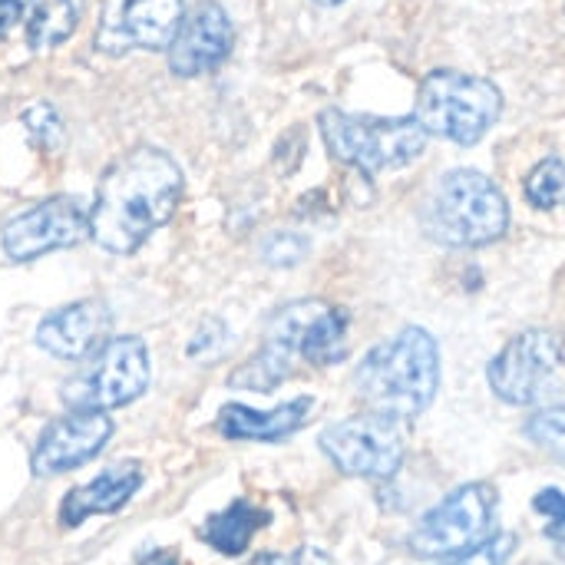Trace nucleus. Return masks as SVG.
<instances>
[{"instance_id": "nucleus-27", "label": "nucleus", "mask_w": 565, "mask_h": 565, "mask_svg": "<svg viewBox=\"0 0 565 565\" xmlns=\"http://www.w3.org/2000/svg\"><path fill=\"white\" fill-rule=\"evenodd\" d=\"M23 23V0H0V40Z\"/></svg>"}, {"instance_id": "nucleus-16", "label": "nucleus", "mask_w": 565, "mask_h": 565, "mask_svg": "<svg viewBox=\"0 0 565 565\" xmlns=\"http://www.w3.org/2000/svg\"><path fill=\"white\" fill-rule=\"evenodd\" d=\"M142 487V467L136 460H122L106 467L99 477H93L89 483L70 490L60 503V523L66 530L79 526L89 516H109L119 513Z\"/></svg>"}, {"instance_id": "nucleus-3", "label": "nucleus", "mask_w": 565, "mask_h": 565, "mask_svg": "<svg viewBox=\"0 0 565 565\" xmlns=\"http://www.w3.org/2000/svg\"><path fill=\"white\" fill-rule=\"evenodd\" d=\"M440 387V348L434 334L411 324L387 344L374 348L354 371L361 401L394 420L420 417Z\"/></svg>"}, {"instance_id": "nucleus-4", "label": "nucleus", "mask_w": 565, "mask_h": 565, "mask_svg": "<svg viewBox=\"0 0 565 565\" xmlns=\"http://www.w3.org/2000/svg\"><path fill=\"white\" fill-rule=\"evenodd\" d=\"M424 228L447 248H483L507 235L510 202L490 175L477 169H450L430 192Z\"/></svg>"}, {"instance_id": "nucleus-14", "label": "nucleus", "mask_w": 565, "mask_h": 565, "mask_svg": "<svg viewBox=\"0 0 565 565\" xmlns=\"http://www.w3.org/2000/svg\"><path fill=\"white\" fill-rule=\"evenodd\" d=\"M232 46H235V26L225 7L215 0H202L182 17L169 43V70L185 79L212 73L228 60Z\"/></svg>"}, {"instance_id": "nucleus-13", "label": "nucleus", "mask_w": 565, "mask_h": 565, "mask_svg": "<svg viewBox=\"0 0 565 565\" xmlns=\"http://www.w3.org/2000/svg\"><path fill=\"white\" fill-rule=\"evenodd\" d=\"M113 437V420L96 411H70L66 417L53 420L30 457V467L36 477H60L70 470H79L93 457L103 454V447Z\"/></svg>"}, {"instance_id": "nucleus-28", "label": "nucleus", "mask_w": 565, "mask_h": 565, "mask_svg": "<svg viewBox=\"0 0 565 565\" xmlns=\"http://www.w3.org/2000/svg\"><path fill=\"white\" fill-rule=\"evenodd\" d=\"M248 565H305L301 553H258Z\"/></svg>"}, {"instance_id": "nucleus-5", "label": "nucleus", "mask_w": 565, "mask_h": 565, "mask_svg": "<svg viewBox=\"0 0 565 565\" xmlns=\"http://www.w3.org/2000/svg\"><path fill=\"white\" fill-rule=\"evenodd\" d=\"M328 152L367 175L394 172L411 166L427 149V129L417 116H367L324 109L318 116Z\"/></svg>"}, {"instance_id": "nucleus-25", "label": "nucleus", "mask_w": 565, "mask_h": 565, "mask_svg": "<svg viewBox=\"0 0 565 565\" xmlns=\"http://www.w3.org/2000/svg\"><path fill=\"white\" fill-rule=\"evenodd\" d=\"M262 255L275 268H291V265H298L308 255V242L301 235H291V232H275V235L265 238Z\"/></svg>"}, {"instance_id": "nucleus-20", "label": "nucleus", "mask_w": 565, "mask_h": 565, "mask_svg": "<svg viewBox=\"0 0 565 565\" xmlns=\"http://www.w3.org/2000/svg\"><path fill=\"white\" fill-rule=\"evenodd\" d=\"M526 199L533 209L553 212L565 205V159H543L540 166H533V172L526 175Z\"/></svg>"}, {"instance_id": "nucleus-26", "label": "nucleus", "mask_w": 565, "mask_h": 565, "mask_svg": "<svg viewBox=\"0 0 565 565\" xmlns=\"http://www.w3.org/2000/svg\"><path fill=\"white\" fill-rule=\"evenodd\" d=\"M225 344H228V328H225V321L209 318V321H202L199 331L192 334V341H189V358H195V361L218 358V354L225 351Z\"/></svg>"}, {"instance_id": "nucleus-23", "label": "nucleus", "mask_w": 565, "mask_h": 565, "mask_svg": "<svg viewBox=\"0 0 565 565\" xmlns=\"http://www.w3.org/2000/svg\"><path fill=\"white\" fill-rule=\"evenodd\" d=\"M533 510L536 516H543V533L565 546V493L556 487H546L533 497Z\"/></svg>"}, {"instance_id": "nucleus-30", "label": "nucleus", "mask_w": 565, "mask_h": 565, "mask_svg": "<svg viewBox=\"0 0 565 565\" xmlns=\"http://www.w3.org/2000/svg\"><path fill=\"white\" fill-rule=\"evenodd\" d=\"M321 7H338V3H344V0H318Z\"/></svg>"}, {"instance_id": "nucleus-6", "label": "nucleus", "mask_w": 565, "mask_h": 565, "mask_svg": "<svg viewBox=\"0 0 565 565\" xmlns=\"http://www.w3.org/2000/svg\"><path fill=\"white\" fill-rule=\"evenodd\" d=\"M500 113L503 93L497 83L460 70H434L417 89L414 116L427 136H440L457 146H477L497 126Z\"/></svg>"}, {"instance_id": "nucleus-24", "label": "nucleus", "mask_w": 565, "mask_h": 565, "mask_svg": "<svg viewBox=\"0 0 565 565\" xmlns=\"http://www.w3.org/2000/svg\"><path fill=\"white\" fill-rule=\"evenodd\" d=\"M513 550H516V536L500 533V536H490L487 543L454 556L447 565H507L510 556H513Z\"/></svg>"}, {"instance_id": "nucleus-18", "label": "nucleus", "mask_w": 565, "mask_h": 565, "mask_svg": "<svg viewBox=\"0 0 565 565\" xmlns=\"http://www.w3.org/2000/svg\"><path fill=\"white\" fill-rule=\"evenodd\" d=\"M268 523H271L268 510L255 507L252 500H235L232 507H225L222 513L205 520L202 540L222 556H242L252 546L255 533L265 530Z\"/></svg>"}, {"instance_id": "nucleus-17", "label": "nucleus", "mask_w": 565, "mask_h": 565, "mask_svg": "<svg viewBox=\"0 0 565 565\" xmlns=\"http://www.w3.org/2000/svg\"><path fill=\"white\" fill-rule=\"evenodd\" d=\"M315 411V397H295L271 411H255L245 404H225L218 411V434L225 440H252V444H275L298 434Z\"/></svg>"}, {"instance_id": "nucleus-11", "label": "nucleus", "mask_w": 565, "mask_h": 565, "mask_svg": "<svg viewBox=\"0 0 565 565\" xmlns=\"http://www.w3.org/2000/svg\"><path fill=\"white\" fill-rule=\"evenodd\" d=\"M86 232L89 212H83V205L73 195H53L7 218L0 245L13 262H33L40 255L79 245Z\"/></svg>"}, {"instance_id": "nucleus-9", "label": "nucleus", "mask_w": 565, "mask_h": 565, "mask_svg": "<svg viewBox=\"0 0 565 565\" xmlns=\"http://www.w3.org/2000/svg\"><path fill=\"white\" fill-rule=\"evenodd\" d=\"M497 513V490L490 483H467L440 500L411 533V550L420 559H454L490 540Z\"/></svg>"}, {"instance_id": "nucleus-29", "label": "nucleus", "mask_w": 565, "mask_h": 565, "mask_svg": "<svg viewBox=\"0 0 565 565\" xmlns=\"http://www.w3.org/2000/svg\"><path fill=\"white\" fill-rule=\"evenodd\" d=\"M139 565H179V559L172 556V553H166V550H152V553H146Z\"/></svg>"}, {"instance_id": "nucleus-1", "label": "nucleus", "mask_w": 565, "mask_h": 565, "mask_svg": "<svg viewBox=\"0 0 565 565\" xmlns=\"http://www.w3.org/2000/svg\"><path fill=\"white\" fill-rule=\"evenodd\" d=\"M182 192L185 179L179 162L156 146H136L99 179L89 235L99 248L129 255L175 215Z\"/></svg>"}, {"instance_id": "nucleus-19", "label": "nucleus", "mask_w": 565, "mask_h": 565, "mask_svg": "<svg viewBox=\"0 0 565 565\" xmlns=\"http://www.w3.org/2000/svg\"><path fill=\"white\" fill-rule=\"evenodd\" d=\"M83 0H23V36L33 50L60 46L79 23Z\"/></svg>"}, {"instance_id": "nucleus-10", "label": "nucleus", "mask_w": 565, "mask_h": 565, "mask_svg": "<svg viewBox=\"0 0 565 565\" xmlns=\"http://www.w3.org/2000/svg\"><path fill=\"white\" fill-rule=\"evenodd\" d=\"M563 367V341L546 328L516 334L487 367V381L503 404L530 407L550 394Z\"/></svg>"}, {"instance_id": "nucleus-2", "label": "nucleus", "mask_w": 565, "mask_h": 565, "mask_svg": "<svg viewBox=\"0 0 565 565\" xmlns=\"http://www.w3.org/2000/svg\"><path fill=\"white\" fill-rule=\"evenodd\" d=\"M348 331L351 315L344 308L321 298L291 301L268 318L258 354L248 358L228 377V384L238 391L268 394L295 374L298 361L311 367H331L348 354Z\"/></svg>"}, {"instance_id": "nucleus-12", "label": "nucleus", "mask_w": 565, "mask_h": 565, "mask_svg": "<svg viewBox=\"0 0 565 565\" xmlns=\"http://www.w3.org/2000/svg\"><path fill=\"white\" fill-rule=\"evenodd\" d=\"M182 17V0H103L96 50L109 56L129 50H169Z\"/></svg>"}, {"instance_id": "nucleus-8", "label": "nucleus", "mask_w": 565, "mask_h": 565, "mask_svg": "<svg viewBox=\"0 0 565 565\" xmlns=\"http://www.w3.org/2000/svg\"><path fill=\"white\" fill-rule=\"evenodd\" d=\"M318 444L341 473L361 480H391L407 457L404 420H394L377 411L344 417L324 427Z\"/></svg>"}, {"instance_id": "nucleus-15", "label": "nucleus", "mask_w": 565, "mask_h": 565, "mask_svg": "<svg viewBox=\"0 0 565 565\" xmlns=\"http://www.w3.org/2000/svg\"><path fill=\"white\" fill-rule=\"evenodd\" d=\"M113 315L99 298L73 301L50 311L36 328V344L60 361H86L109 338Z\"/></svg>"}, {"instance_id": "nucleus-22", "label": "nucleus", "mask_w": 565, "mask_h": 565, "mask_svg": "<svg viewBox=\"0 0 565 565\" xmlns=\"http://www.w3.org/2000/svg\"><path fill=\"white\" fill-rule=\"evenodd\" d=\"M23 126L30 129L33 142H40L43 149H60L63 142V122L56 116V109L50 103H33L26 113H23Z\"/></svg>"}, {"instance_id": "nucleus-21", "label": "nucleus", "mask_w": 565, "mask_h": 565, "mask_svg": "<svg viewBox=\"0 0 565 565\" xmlns=\"http://www.w3.org/2000/svg\"><path fill=\"white\" fill-rule=\"evenodd\" d=\"M526 437L540 450H546L550 457H556L559 463H565V404L543 407L540 414H533L526 420Z\"/></svg>"}, {"instance_id": "nucleus-7", "label": "nucleus", "mask_w": 565, "mask_h": 565, "mask_svg": "<svg viewBox=\"0 0 565 565\" xmlns=\"http://www.w3.org/2000/svg\"><path fill=\"white\" fill-rule=\"evenodd\" d=\"M149 351L142 338H109L86 358L83 371H76L63 384L60 397L70 411L109 414L139 401L149 387Z\"/></svg>"}]
</instances>
